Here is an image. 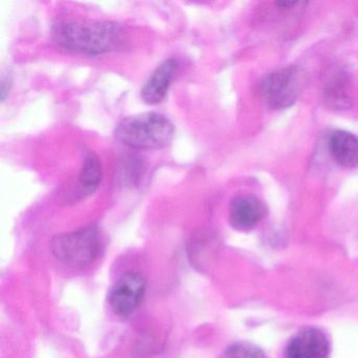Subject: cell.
I'll use <instances>...</instances> for the list:
<instances>
[{"instance_id": "cell-6", "label": "cell", "mask_w": 358, "mask_h": 358, "mask_svg": "<svg viewBox=\"0 0 358 358\" xmlns=\"http://www.w3.org/2000/svg\"><path fill=\"white\" fill-rule=\"evenodd\" d=\"M267 208L253 194H238L229 206V223L238 231H250L265 219Z\"/></svg>"}, {"instance_id": "cell-9", "label": "cell", "mask_w": 358, "mask_h": 358, "mask_svg": "<svg viewBox=\"0 0 358 358\" xmlns=\"http://www.w3.org/2000/svg\"><path fill=\"white\" fill-rule=\"evenodd\" d=\"M328 150L333 160L345 169L358 166V138L345 131H335L328 140Z\"/></svg>"}, {"instance_id": "cell-8", "label": "cell", "mask_w": 358, "mask_h": 358, "mask_svg": "<svg viewBox=\"0 0 358 358\" xmlns=\"http://www.w3.org/2000/svg\"><path fill=\"white\" fill-rule=\"evenodd\" d=\"M177 70V60L169 58L154 71L141 91V97L145 103L155 106L164 100Z\"/></svg>"}, {"instance_id": "cell-10", "label": "cell", "mask_w": 358, "mask_h": 358, "mask_svg": "<svg viewBox=\"0 0 358 358\" xmlns=\"http://www.w3.org/2000/svg\"><path fill=\"white\" fill-rule=\"evenodd\" d=\"M101 180L102 167L99 157L95 152H87L79 173V187L81 194L85 196L95 194L99 188Z\"/></svg>"}, {"instance_id": "cell-7", "label": "cell", "mask_w": 358, "mask_h": 358, "mask_svg": "<svg viewBox=\"0 0 358 358\" xmlns=\"http://www.w3.org/2000/svg\"><path fill=\"white\" fill-rule=\"evenodd\" d=\"M330 343L324 332L316 328L299 331L287 343L285 358H328Z\"/></svg>"}, {"instance_id": "cell-3", "label": "cell", "mask_w": 358, "mask_h": 358, "mask_svg": "<svg viewBox=\"0 0 358 358\" xmlns=\"http://www.w3.org/2000/svg\"><path fill=\"white\" fill-rule=\"evenodd\" d=\"M101 250L97 228H81L56 236L52 242L54 257L69 267H85L93 263Z\"/></svg>"}, {"instance_id": "cell-5", "label": "cell", "mask_w": 358, "mask_h": 358, "mask_svg": "<svg viewBox=\"0 0 358 358\" xmlns=\"http://www.w3.org/2000/svg\"><path fill=\"white\" fill-rule=\"evenodd\" d=\"M145 291L146 280L143 275L137 272L125 273L110 289L108 294L110 309L119 317H127L139 307Z\"/></svg>"}, {"instance_id": "cell-1", "label": "cell", "mask_w": 358, "mask_h": 358, "mask_svg": "<svg viewBox=\"0 0 358 358\" xmlns=\"http://www.w3.org/2000/svg\"><path fill=\"white\" fill-rule=\"evenodd\" d=\"M53 41L66 51L100 55L121 49L127 43V32L114 22L64 20L54 26Z\"/></svg>"}, {"instance_id": "cell-2", "label": "cell", "mask_w": 358, "mask_h": 358, "mask_svg": "<svg viewBox=\"0 0 358 358\" xmlns=\"http://www.w3.org/2000/svg\"><path fill=\"white\" fill-rule=\"evenodd\" d=\"M176 129L164 115L156 112L131 115L117 125V139L133 150H159L166 148L175 137Z\"/></svg>"}, {"instance_id": "cell-4", "label": "cell", "mask_w": 358, "mask_h": 358, "mask_svg": "<svg viewBox=\"0 0 358 358\" xmlns=\"http://www.w3.org/2000/svg\"><path fill=\"white\" fill-rule=\"evenodd\" d=\"M303 87L301 71L296 66H286L274 71L263 79L262 97L272 110H285L296 102Z\"/></svg>"}, {"instance_id": "cell-11", "label": "cell", "mask_w": 358, "mask_h": 358, "mask_svg": "<svg viewBox=\"0 0 358 358\" xmlns=\"http://www.w3.org/2000/svg\"><path fill=\"white\" fill-rule=\"evenodd\" d=\"M220 358H267L263 350L248 343H236L229 345Z\"/></svg>"}]
</instances>
